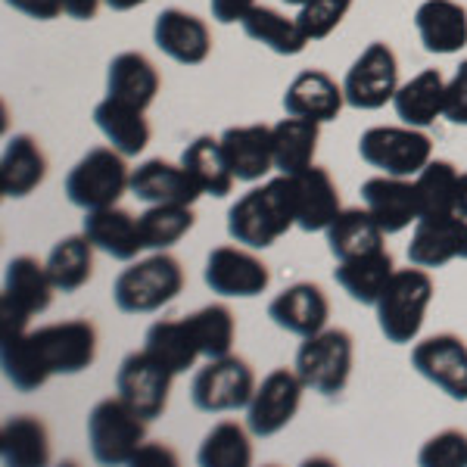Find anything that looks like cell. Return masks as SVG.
I'll return each instance as SVG.
<instances>
[{
    "label": "cell",
    "mask_w": 467,
    "mask_h": 467,
    "mask_svg": "<svg viewBox=\"0 0 467 467\" xmlns=\"http://www.w3.org/2000/svg\"><path fill=\"white\" fill-rule=\"evenodd\" d=\"M442 119H449L451 125L467 128V59L455 69L446 88V112Z\"/></svg>",
    "instance_id": "44"
},
{
    "label": "cell",
    "mask_w": 467,
    "mask_h": 467,
    "mask_svg": "<svg viewBox=\"0 0 467 467\" xmlns=\"http://www.w3.org/2000/svg\"><path fill=\"white\" fill-rule=\"evenodd\" d=\"M356 361V340L343 327H324L318 334L303 337L296 349V374L312 393L334 399L346 389Z\"/></svg>",
    "instance_id": "6"
},
{
    "label": "cell",
    "mask_w": 467,
    "mask_h": 467,
    "mask_svg": "<svg viewBox=\"0 0 467 467\" xmlns=\"http://www.w3.org/2000/svg\"><path fill=\"white\" fill-rule=\"evenodd\" d=\"M103 0H63V13L75 22H90L100 13Z\"/></svg>",
    "instance_id": "47"
},
{
    "label": "cell",
    "mask_w": 467,
    "mask_h": 467,
    "mask_svg": "<svg viewBox=\"0 0 467 467\" xmlns=\"http://www.w3.org/2000/svg\"><path fill=\"white\" fill-rule=\"evenodd\" d=\"M327 237V250L334 255L337 262H346V259H356V255H365V253H378L383 250V228L374 222V215L361 206H352V209H343L334 222L327 224L324 231Z\"/></svg>",
    "instance_id": "32"
},
{
    "label": "cell",
    "mask_w": 467,
    "mask_h": 467,
    "mask_svg": "<svg viewBox=\"0 0 467 467\" xmlns=\"http://www.w3.org/2000/svg\"><path fill=\"white\" fill-rule=\"evenodd\" d=\"M271 134H275V169L281 175H296V171L315 165L321 122L287 116L277 125H271Z\"/></svg>",
    "instance_id": "36"
},
{
    "label": "cell",
    "mask_w": 467,
    "mask_h": 467,
    "mask_svg": "<svg viewBox=\"0 0 467 467\" xmlns=\"http://www.w3.org/2000/svg\"><path fill=\"white\" fill-rule=\"evenodd\" d=\"M255 374L244 358L222 356L206 358V365L191 380V402L193 409L206 414H228L250 405L255 393Z\"/></svg>",
    "instance_id": "10"
},
{
    "label": "cell",
    "mask_w": 467,
    "mask_h": 467,
    "mask_svg": "<svg viewBox=\"0 0 467 467\" xmlns=\"http://www.w3.org/2000/svg\"><path fill=\"white\" fill-rule=\"evenodd\" d=\"M433 293L436 284L427 268L409 265L393 271V277H389L378 303H374V308H378V327L387 337V343L405 346L418 340L427 318V308L433 303Z\"/></svg>",
    "instance_id": "3"
},
{
    "label": "cell",
    "mask_w": 467,
    "mask_h": 467,
    "mask_svg": "<svg viewBox=\"0 0 467 467\" xmlns=\"http://www.w3.org/2000/svg\"><path fill=\"white\" fill-rule=\"evenodd\" d=\"M144 349L160 361L162 368H169L171 374H184L197 365L200 346L193 340V330L187 318H160L147 327L144 337Z\"/></svg>",
    "instance_id": "34"
},
{
    "label": "cell",
    "mask_w": 467,
    "mask_h": 467,
    "mask_svg": "<svg viewBox=\"0 0 467 467\" xmlns=\"http://www.w3.org/2000/svg\"><path fill=\"white\" fill-rule=\"evenodd\" d=\"M10 10L22 13L28 19H37V22H50L63 13V0H4Z\"/></svg>",
    "instance_id": "45"
},
{
    "label": "cell",
    "mask_w": 467,
    "mask_h": 467,
    "mask_svg": "<svg viewBox=\"0 0 467 467\" xmlns=\"http://www.w3.org/2000/svg\"><path fill=\"white\" fill-rule=\"evenodd\" d=\"M181 165L184 171L193 178V184L200 187L202 197H228L237 184L234 178L228 160H224V150H222V140L213 138V134H200L193 138L191 144L184 147L181 153Z\"/></svg>",
    "instance_id": "30"
},
{
    "label": "cell",
    "mask_w": 467,
    "mask_h": 467,
    "mask_svg": "<svg viewBox=\"0 0 467 467\" xmlns=\"http://www.w3.org/2000/svg\"><path fill=\"white\" fill-rule=\"evenodd\" d=\"M411 368L455 402H467V343L458 334H433L411 349Z\"/></svg>",
    "instance_id": "15"
},
{
    "label": "cell",
    "mask_w": 467,
    "mask_h": 467,
    "mask_svg": "<svg viewBox=\"0 0 467 467\" xmlns=\"http://www.w3.org/2000/svg\"><path fill=\"white\" fill-rule=\"evenodd\" d=\"M128 156L116 147H94L81 156L66 175V197L72 206L94 213V209L116 206L131 191V169Z\"/></svg>",
    "instance_id": "7"
},
{
    "label": "cell",
    "mask_w": 467,
    "mask_h": 467,
    "mask_svg": "<svg viewBox=\"0 0 467 467\" xmlns=\"http://www.w3.org/2000/svg\"><path fill=\"white\" fill-rule=\"evenodd\" d=\"M140 218V234H144V246L153 253L171 250L178 240H184L197 224L193 206H181V202H160V206H147Z\"/></svg>",
    "instance_id": "39"
},
{
    "label": "cell",
    "mask_w": 467,
    "mask_h": 467,
    "mask_svg": "<svg viewBox=\"0 0 467 467\" xmlns=\"http://www.w3.org/2000/svg\"><path fill=\"white\" fill-rule=\"evenodd\" d=\"M358 156L380 175L418 178L420 169L433 160V140L424 134V128L374 125L361 131Z\"/></svg>",
    "instance_id": "9"
},
{
    "label": "cell",
    "mask_w": 467,
    "mask_h": 467,
    "mask_svg": "<svg viewBox=\"0 0 467 467\" xmlns=\"http://www.w3.org/2000/svg\"><path fill=\"white\" fill-rule=\"evenodd\" d=\"M131 197H138L147 206H160V202H181V206H193L202 193L193 184V178L184 171V165L165 162V160H147L138 169H131Z\"/></svg>",
    "instance_id": "24"
},
{
    "label": "cell",
    "mask_w": 467,
    "mask_h": 467,
    "mask_svg": "<svg viewBox=\"0 0 467 467\" xmlns=\"http://www.w3.org/2000/svg\"><path fill=\"white\" fill-rule=\"evenodd\" d=\"M112 13H128V10H138V6L150 4V0H103Z\"/></svg>",
    "instance_id": "50"
},
{
    "label": "cell",
    "mask_w": 467,
    "mask_h": 467,
    "mask_svg": "<svg viewBox=\"0 0 467 467\" xmlns=\"http://www.w3.org/2000/svg\"><path fill=\"white\" fill-rule=\"evenodd\" d=\"M255 6V0H209V10H213V19L222 22V26H234L240 22Z\"/></svg>",
    "instance_id": "46"
},
{
    "label": "cell",
    "mask_w": 467,
    "mask_h": 467,
    "mask_svg": "<svg viewBox=\"0 0 467 467\" xmlns=\"http://www.w3.org/2000/svg\"><path fill=\"white\" fill-rule=\"evenodd\" d=\"M290 228H296L290 175H277L253 187L228 209L231 240L250 250H268Z\"/></svg>",
    "instance_id": "2"
},
{
    "label": "cell",
    "mask_w": 467,
    "mask_h": 467,
    "mask_svg": "<svg viewBox=\"0 0 467 467\" xmlns=\"http://www.w3.org/2000/svg\"><path fill=\"white\" fill-rule=\"evenodd\" d=\"M147 109L134 107V103L116 100V97H103L94 107V125L100 128V134L109 140V147H116L122 156H140L153 138V128H150Z\"/></svg>",
    "instance_id": "27"
},
{
    "label": "cell",
    "mask_w": 467,
    "mask_h": 467,
    "mask_svg": "<svg viewBox=\"0 0 467 467\" xmlns=\"http://www.w3.org/2000/svg\"><path fill=\"white\" fill-rule=\"evenodd\" d=\"M281 4H287V6H303L306 0H281Z\"/></svg>",
    "instance_id": "51"
},
{
    "label": "cell",
    "mask_w": 467,
    "mask_h": 467,
    "mask_svg": "<svg viewBox=\"0 0 467 467\" xmlns=\"http://www.w3.org/2000/svg\"><path fill=\"white\" fill-rule=\"evenodd\" d=\"M144 462H165V464H175V451H169L165 446H153V442H144V449L138 451L134 464H144Z\"/></svg>",
    "instance_id": "48"
},
{
    "label": "cell",
    "mask_w": 467,
    "mask_h": 467,
    "mask_svg": "<svg viewBox=\"0 0 467 467\" xmlns=\"http://www.w3.org/2000/svg\"><path fill=\"white\" fill-rule=\"evenodd\" d=\"M218 140L234 178L244 184H255L275 169V134L268 125H234Z\"/></svg>",
    "instance_id": "22"
},
{
    "label": "cell",
    "mask_w": 467,
    "mask_h": 467,
    "mask_svg": "<svg viewBox=\"0 0 467 467\" xmlns=\"http://www.w3.org/2000/svg\"><path fill=\"white\" fill-rule=\"evenodd\" d=\"M171 380H175V374L162 368L147 349L128 352L116 371V393L144 420H156L169 409Z\"/></svg>",
    "instance_id": "13"
},
{
    "label": "cell",
    "mask_w": 467,
    "mask_h": 467,
    "mask_svg": "<svg viewBox=\"0 0 467 467\" xmlns=\"http://www.w3.org/2000/svg\"><path fill=\"white\" fill-rule=\"evenodd\" d=\"M47 178V156L32 134H13L0 156V193L22 200L35 193Z\"/></svg>",
    "instance_id": "26"
},
{
    "label": "cell",
    "mask_w": 467,
    "mask_h": 467,
    "mask_svg": "<svg viewBox=\"0 0 467 467\" xmlns=\"http://www.w3.org/2000/svg\"><path fill=\"white\" fill-rule=\"evenodd\" d=\"M346 107L343 85H337L324 69H306L284 90V112L312 122H334Z\"/></svg>",
    "instance_id": "21"
},
{
    "label": "cell",
    "mask_w": 467,
    "mask_h": 467,
    "mask_svg": "<svg viewBox=\"0 0 467 467\" xmlns=\"http://www.w3.org/2000/svg\"><path fill=\"white\" fill-rule=\"evenodd\" d=\"M462 171L449 160H431L414 178L420 200V215H451L455 213V193Z\"/></svg>",
    "instance_id": "41"
},
{
    "label": "cell",
    "mask_w": 467,
    "mask_h": 467,
    "mask_svg": "<svg viewBox=\"0 0 467 467\" xmlns=\"http://www.w3.org/2000/svg\"><path fill=\"white\" fill-rule=\"evenodd\" d=\"M206 287L228 299H253L262 296L271 284V271L250 246H215L206 255L202 268Z\"/></svg>",
    "instance_id": "14"
},
{
    "label": "cell",
    "mask_w": 467,
    "mask_h": 467,
    "mask_svg": "<svg viewBox=\"0 0 467 467\" xmlns=\"http://www.w3.org/2000/svg\"><path fill=\"white\" fill-rule=\"evenodd\" d=\"M187 324H191L202 358L231 356L234 337H237V321H234V312L224 303H209L197 308L193 315H187Z\"/></svg>",
    "instance_id": "40"
},
{
    "label": "cell",
    "mask_w": 467,
    "mask_h": 467,
    "mask_svg": "<svg viewBox=\"0 0 467 467\" xmlns=\"http://www.w3.org/2000/svg\"><path fill=\"white\" fill-rule=\"evenodd\" d=\"M184 290V268L169 250L131 262L112 284V303L125 315H153Z\"/></svg>",
    "instance_id": "4"
},
{
    "label": "cell",
    "mask_w": 467,
    "mask_h": 467,
    "mask_svg": "<svg viewBox=\"0 0 467 467\" xmlns=\"http://www.w3.org/2000/svg\"><path fill=\"white\" fill-rule=\"evenodd\" d=\"M414 28L427 54L451 57L467 47V10L458 0H424L414 10Z\"/></svg>",
    "instance_id": "25"
},
{
    "label": "cell",
    "mask_w": 467,
    "mask_h": 467,
    "mask_svg": "<svg viewBox=\"0 0 467 467\" xmlns=\"http://www.w3.org/2000/svg\"><path fill=\"white\" fill-rule=\"evenodd\" d=\"M54 293L57 287L47 275V265L35 255H16L6 262L4 293H0V340L26 334L28 321L54 306Z\"/></svg>",
    "instance_id": "5"
},
{
    "label": "cell",
    "mask_w": 467,
    "mask_h": 467,
    "mask_svg": "<svg viewBox=\"0 0 467 467\" xmlns=\"http://www.w3.org/2000/svg\"><path fill=\"white\" fill-rule=\"evenodd\" d=\"M153 44L181 66H202L213 54V32L206 19L178 6H165L153 22Z\"/></svg>",
    "instance_id": "17"
},
{
    "label": "cell",
    "mask_w": 467,
    "mask_h": 467,
    "mask_svg": "<svg viewBox=\"0 0 467 467\" xmlns=\"http://www.w3.org/2000/svg\"><path fill=\"white\" fill-rule=\"evenodd\" d=\"M393 271H396V262H393V255L387 253V246H383L378 253H365V255H356V259L337 262L334 277L352 303L374 306L383 287H387V281L393 277Z\"/></svg>",
    "instance_id": "33"
},
{
    "label": "cell",
    "mask_w": 467,
    "mask_h": 467,
    "mask_svg": "<svg viewBox=\"0 0 467 467\" xmlns=\"http://www.w3.org/2000/svg\"><path fill=\"white\" fill-rule=\"evenodd\" d=\"M306 383L296 374V368H275L265 380L255 387V393L246 405V427L253 436H275L296 418L299 405H303Z\"/></svg>",
    "instance_id": "12"
},
{
    "label": "cell",
    "mask_w": 467,
    "mask_h": 467,
    "mask_svg": "<svg viewBox=\"0 0 467 467\" xmlns=\"http://www.w3.org/2000/svg\"><path fill=\"white\" fill-rule=\"evenodd\" d=\"M147 424L125 399H100L88 414V442L94 462L119 467L134 464L138 451L147 442Z\"/></svg>",
    "instance_id": "8"
},
{
    "label": "cell",
    "mask_w": 467,
    "mask_h": 467,
    "mask_svg": "<svg viewBox=\"0 0 467 467\" xmlns=\"http://www.w3.org/2000/svg\"><path fill=\"white\" fill-rule=\"evenodd\" d=\"M455 259H467V218L451 215H420L414 222L409 262L427 271L442 268Z\"/></svg>",
    "instance_id": "16"
},
{
    "label": "cell",
    "mask_w": 467,
    "mask_h": 467,
    "mask_svg": "<svg viewBox=\"0 0 467 467\" xmlns=\"http://www.w3.org/2000/svg\"><path fill=\"white\" fill-rule=\"evenodd\" d=\"M420 467H467V433L464 431H440L420 446Z\"/></svg>",
    "instance_id": "43"
},
{
    "label": "cell",
    "mask_w": 467,
    "mask_h": 467,
    "mask_svg": "<svg viewBox=\"0 0 467 467\" xmlns=\"http://www.w3.org/2000/svg\"><path fill=\"white\" fill-rule=\"evenodd\" d=\"M361 200H365V209L374 215V222L380 224L383 234H399L411 228L420 218L418 187H414L411 178H368L361 184Z\"/></svg>",
    "instance_id": "18"
},
{
    "label": "cell",
    "mask_w": 467,
    "mask_h": 467,
    "mask_svg": "<svg viewBox=\"0 0 467 467\" xmlns=\"http://www.w3.org/2000/svg\"><path fill=\"white\" fill-rule=\"evenodd\" d=\"M293 187V209H296V228L306 234L327 231V224L343 213L340 191L324 165H308V169L290 175Z\"/></svg>",
    "instance_id": "19"
},
{
    "label": "cell",
    "mask_w": 467,
    "mask_h": 467,
    "mask_svg": "<svg viewBox=\"0 0 467 467\" xmlns=\"http://www.w3.org/2000/svg\"><path fill=\"white\" fill-rule=\"evenodd\" d=\"M240 28H244V35L250 37V41L265 44L271 54H277V57H299L308 44H312L303 28H299V22L284 16L275 6L255 4L253 10L240 19Z\"/></svg>",
    "instance_id": "35"
},
{
    "label": "cell",
    "mask_w": 467,
    "mask_h": 467,
    "mask_svg": "<svg viewBox=\"0 0 467 467\" xmlns=\"http://www.w3.org/2000/svg\"><path fill=\"white\" fill-rule=\"evenodd\" d=\"M268 318L293 337H312L327 327L330 299H327V293L321 290V284L299 281L271 299Z\"/></svg>",
    "instance_id": "20"
},
{
    "label": "cell",
    "mask_w": 467,
    "mask_h": 467,
    "mask_svg": "<svg viewBox=\"0 0 467 467\" xmlns=\"http://www.w3.org/2000/svg\"><path fill=\"white\" fill-rule=\"evenodd\" d=\"M44 265H47L57 293H78L94 275V244L85 237V231L69 234V237L57 240Z\"/></svg>",
    "instance_id": "37"
},
{
    "label": "cell",
    "mask_w": 467,
    "mask_h": 467,
    "mask_svg": "<svg viewBox=\"0 0 467 467\" xmlns=\"http://www.w3.org/2000/svg\"><path fill=\"white\" fill-rule=\"evenodd\" d=\"M81 231H85V237L94 244V250L107 253L119 262H134L147 250L144 234H140V218L125 213V209H119V206L85 213Z\"/></svg>",
    "instance_id": "23"
},
{
    "label": "cell",
    "mask_w": 467,
    "mask_h": 467,
    "mask_svg": "<svg viewBox=\"0 0 467 467\" xmlns=\"http://www.w3.org/2000/svg\"><path fill=\"white\" fill-rule=\"evenodd\" d=\"M162 88L160 69L153 66V59L138 54V50H125L116 54L107 66V97L116 100L134 103V107L147 109L156 100Z\"/></svg>",
    "instance_id": "28"
},
{
    "label": "cell",
    "mask_w": 467,
    "mask_h": 467,
    "mask_svg": "<svg viewBox=\"0 0 467 467\" xmlns=\"http://www.w3.org/2000/svg\"><path fill=\"white\" fill-rule=\"evenodd\" d=\"M455 213L467 218V171H462L458 178V193H455Z\"/></svg>",
    "instance_id": "49"
},
{
    "label": "cell",
    "mask_w": 467,
    "mask_h": 467,
    "mask_svg": "<svg viewBox=\"0 0 467 467\" xmlns=\"http://www.w3.org/2000/svg\"><path fill=\"white\" fill-rule=\"evenodd\" d=\"M200 467H250L253 464V442L250 427L237 420H218V424L202 436L197 451Z\"/></svg>",
    "instance_id": "38"
},
{
    "label": "cell",
    "mask_w": 467,
    "mask_h": 467,
    "mask_svg": "<svg viewBox=\"0 0 467 467\" xmlns=\"http://www.w3.org/2000/svg\"><path fill=\"white\" fill-rule=\"evenodd\" d=\"M446 88L449 81L440 69H420L405 85H399L393 97L396 116L402 119V125L431 128L446 112Z\"/></svg>",
    "instance_id": "29"
},
{
    "label": "cell",
    "mask_w": 467,
    "mask_h": 467,
    "mask_svg": "<svg viewBox=\"0 0 467 467\" xmlns=\"http://www.w3.org/2000/svg\"><path fill=\"white\" fill-rule=\"evenodd\" d=\"M352 4L356 0H306L296 13V22L308 41H324V37H330L340 28V22L352 10Z\"/></svg>",
    "instance_id": "42"
},
{
    "label": "cell",
    "mask_w": 467,
    "mask_h": 467,
    "mask_svg": "<svg viewBox=\"0 0 467 467\" xmlns=\"http://www.w3.org/2000/svg\"><path fill=\"white\" fill-rule=\"evenodd\" d=\"M97 358V327L85 318L26 330L13 340H0L4 378L16 393H35L54 374H81Z\"/></svg>",
    "instance_id": "1"
},
{
    "label": "cell",
    "mask_w": 467,
    "mask_h": 467,
    "mask_svg": "<svg viewBox=\"0 0 467 467\" xmlns=\"http://www.w3.org/2000/svg\"><path fill=\"white\" fill-rule=\"evenodd\" d=\"M399 90V59L387 41H371L346 69L343 94L346 107L374 112L393 103Z\"/></svg>",
    "instance_id": "11"
},
{
    "label": "cell",
    "mask_w": 467,
    "mask_h": 467,
    "mask_svg": "<svg viewBox=\"0 0 467 467\" xmlns=\"http://www.w3.org/2000/svg\"><path fill=\"white\" fill-rule=\"evenodd\" d=\"M0 458L6 467H44L50 464L47 424L35 414H13L0 427Z\"/></svg>",
    "instance_id": "31"
}]
</instances>
